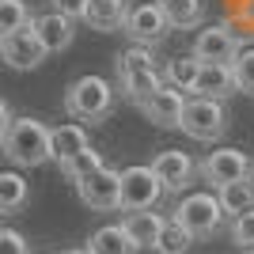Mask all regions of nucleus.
I'll use <instances>...</instances> for the list:
<instances>
[{
  "mask_svg": "<svg viewBox=\"0 0 254 254\" xmlns=\"http://www.w3.org/2000/svg\"><path fill=\"white\" fill-rule=\"evenodd\" d=\"M140 243L129 235L126 224H103L87 239V254H137Z\"/></svg>",
  "mask_w": 254,
  "mask_h": 254,
  "instance_id": "obj_16",
  "label": "nucleus"
},
{
  "mask_svg": "<svg viewBox=\"0 0 254 254\" xmlns=\"http://www.w3.org/2000/svg\"><path fill=\"white\" fill-rule=\"evenodd\" d=\"M27 201H31V182L19 171H4L0 175V209H4V216H15Z\"/></svg>",
  "mask_w": 254,
  "mask_h": 254,
  "instance_id": "obj_19",
  "label": "nucleus"
},
{
  "mask_svg": "<svg viewBox=\"0 0 254 254\" xmlns=\"http://www.w3.org/2000/svg\"><path fill=\"white\" fill-rule=\"evenodd\" d=\"M193 95L201 99H228L235 95V72L228 61H205L201 72H197V84H193Z\"/></svg>",
  "mask_w": 254,
  "mask_h": 254,
  "instance_id": "obj_14",
  "label": "nucleus"
},
{
  "mask_svg": "<svg viewBox=\"0 0 254 254\" xmlns=\"http://www.w3.org/2000/svg\"><path fill=\"white\" fill-rule=\"evenodd\" d=\"M167 31H175V27H171V19H167V11H163L159 0H144V4H137V8H129L126 34L133 38V42L156 46V42L167 38Z\"/></svg>",
  "mask_w": 254,
  "mask_h": 254,
  "instance_id": "obj_8",
  "label": "nucleus"
},
{
  "mask_svg": "<svg viewBox=\"0 0 254 254\" xmlns=\"http://www.w3.org/2000/svg\"><path fill=\"white\" fill-rule=\"evenodd\" d=\"M156 68V57H152V46H140L133 42L129 50H122L114 57V72L126 76V72H152Z\"/></svg>",
  "mask_w": 254,
  "mask_h": 254,
  "instance_id": "obj_24",
  "label": "nucleus"
},
{
  "mask_svg": "<svg viewBox=\"0 0 254 254\" xmlns=\"http://www.w3.org/2000/svg\"><path fill=\"white\" fill-rule=\"evenodd\" d=\"M0 254H31V243L23 239V232L4 228V232H0Z\"/></svg>",
  "mask_w": 254,
  "mask_h": 254,
  "instance_id": "obj_30",
  "label": "nucleus"
},
{
  "mask_svg": "<svg viewBox=\"0 0 254 254\" xmlns=\"http://www.w3.org/2000/svg\"><path fill=\"white\" fill-rule=\"evenodd\" d=\"M228 129V110H224V99H201L193 95L186 103V114H182V133L190 140H201V144H212V140L224 137Z\"/></svg>",
  "mask_w": 254,
  "mask_h": 254,
  "instance_id": "obj_4",
  "label": "nucleus"
},
{
  "mask_svg": "<svg viewBox=\"0 0 254 254\" xmlns=\"http://www.w3.org/2000/svg\"><path fill=\"white\" fill-rule=\"evenodd\" d=\"M53 254H87V247H84V251H53Z\"/></svg>",
  "mask_w": 254,
  "mask_h": 254,
  "instance_id": "obj_33",
  "label": "nucleus"
},
{
  "mask_svg": "<svg viewBox=\"0 0 254 254\" xmlns=\"http://www.w3.org/2000/svg\"><path fill=\"white\" fill-rule=\"evenodd\" d=\"M34 31H38V38H42V46L50 53H61V50H68L72 38H76V19L64 15V11H46V15L34 19Z\"/></svg>",
  "mask_w": 254,
  "mask_h": 254,
  "instance_id": "obj_13",
  "label": "nucleus"
},
{
  "mask_svg": "<svg viewBox=\"0 0 254 254\" xmlns=\"http://www.w3.org/2000/svg\"><path fill=\"white\" fill-rule=\"evenodd\" d=\"M239 15H243V23H254V0H243V4H239Z\"/></svg>",
  "mask_w": 254,
  "mask_h": 254,
  "instance_id": "obj_32",
  "label": "nucleus"
},
{
  "mask_svg": "<svg viewBox=\"0 0 254 254\" xmlns=\"http://www.w3.org/2000/svg\"><path fill=\"white\" fill-rule=\"evenodd\" d=\"M201 64L205 61H201V57H193V53H186V57H171L167 68H163V80H167L171 87H179V91H193Z\"/></svg>",
  "mask_w": 254,
  "mask_h": 254,
  "instance_id": "obj_22",
  "label": "nucleus"
},
{
  "mask_svg": "<svg viewBox=\"0 0 254 254\" xmlns=\"http://www.w3.org/2000/svg\"><path fill=\"white\" fill-rule=\"evenodd\" d=\"M239 254H254V247H247V251H239Z\"/></svg>",
  "mask_w": 254,
  "mask_h": 254,
  "instance_id": "obj_34",
  "label": "nucleus"
},
{
  "mask_svg": "<svg viewBox=\"0 0 254 254\" xmlns=\"http://www.w3.org/2000/svg\"><path fill=\"white\" fill-rule=\"evenodd\" d=\"M129 228V235L140 243V251L148 247V251H156V243H159V232H163V224H167V216H159L156 209H148V212H129L126 220H122Z\"/></svg>",
  "mask_w": 254,
  "mask_h": 254,
  "instance_id": "obj_18",
  "label": "nucleus"
},
{
  "mask_svg": "<svg viewBox=\"0 0 254 254\" xmlns=\"http://www.w3.org/2000/svg\"><path fill=\"white\" fill-rule=\"evenodd\" d=\"M197 167H201V179L209 182L212 190H224V186L243 182V179H251V175H254L251 156L239 152V148H216V152H209Z\"/></svg>",
  "mask_w": 254,
  "mask_h": 254,
  "instance_id": "obj_6",
  "label": "nucleus"
},
{
  "mask_svg": "<svg viewBox=\"0 0 254 254\" xmlns=\"http://www.w3.org/2000/svg\"><path fill=\"white\" fill-rule=\"evenodd\" d=\"M91 148V140H87L84 126H72V122H64V126H53V163L61 167V163H68L72 156H80V152Z\"/></svg>",
  "mask_w": 254,
  "mask_h": 254,
  "instance_id": "obj_17",
  "label": "nucleus"
},
{
  "mask_svg": "<svg viewBox=\"0 0 254 254\" xmlns=\"http://www.w3.org/2000/svg\"><path fill=\"white\" fill-rule=\"evenodd\" d=\"M163 182L159 175L152 171V163H137V167H126L122 171V209L126 212H148L163 201Z\"/></svg>",
  "mask_w": 254,
  "mask_h": 254,
  "instance_id": "obj_5",
  "label": "nucleus"
},
{
  "mask_svg": "<svg viewBox=\"0 0 254 254\" xmlns=\"http://www.w3.org/2000/svg\"><path fill=\"white\" fill-rule=\"evenodd\" d=\"M91 0H50L53 11H64V15H72V19H84V11Z\"/></svg>",
  "mask_w": 254,
  "mask_h": 254,
  "instance_id": "obj_31",
  "label": "nucleus"
},
{
  "mask_svg": "<svg viewBox=\"0 0 254 254\" xmlns=\"http://www.w3.org/2000/svg\"><path fill=\"white\" fill-rule=\"evenodd\" d=\"M175 31H193L205 23V0H159Z\"/></svg>",
  "mask_w": 254,
  "mask_h": 254,
  "instance_id": "obj_21",
  "label": "nucleus"
},
{
  "mask_svg": "<svg viewBox=\"0 0 254 254\" xmlns=\"http://www.w3.org/2000/svg\"><path fill=\"white\" fill-rule=\"evenodd\" d=\"M76 193H80V201H84L87 209H95V212L122 209V171L103 163L99 171H91L87 179L76 182Z\"/></svg>",
  "mask_w": 254,
  "mask_h": 254,
  "instance_id": "obj_7",
  "label": "nucleus"
},
{
  "mask_svg": "<svg viewBox=\"0 0 254 254\" xmlns=\"http://www.w3.org/2000/svg\"><path fill=\"white\" fill-rule=\"evenodd\" d=\"M251 179H254V175H251Z\"/></svg>",
  "mask_w": 254,
  "mask_h": 254,
  "instance_id": "obj_35",
  "label": "nucleus"
},
{
  "mask_svg": "<svg viewBox=\"0 0 254 254\" xmlns=\"http://www.w3.org/2000/svg\"><path fill=\"white\" fill-rule=\"evenodd\" d=\"M216 197H220L224 212L228 216H243V212L254 209V179H243V182H232V186H224V190H216Z\"/></svg>",
  "mask_w": 254,
  "mask_h": 254,
  "instance_id": "obj_23",
  "label": "nucleus"
},
{
  "mask_svg": "<svg viewBox=\"0 0 254 254\" xmlns=\"http://www.w3.org/2000/svg\"><path fill=\"white\" fill-rule=\"evenodd\" d=\"M239 38H235L232 27H224V23H216V27H205L197 38H193V57H201V61H228L232 64L235 57H239Z\"/></svg>",
  "mask_w": 254,
  "mask_h": 254,
  "instance_id": "obj_12",
  "label": "nucleus"
},
{
  "mask_svg": "<svg viewBox=\"0 0 254 254\" xmlns=\"http://www.w3.org/2000/svg\"><path fill=\"white\" fill-rule=\"evenodd\" d=\"M163 84H167V80H163L156 68H152V72H126V76H118V91H122L129 103H137V106L144 103L152 91H159Z\"/></svg>",
  "mask_w": 254,
  "mask_h": 254,
  "instance_id": "obj_20",
  "label": "nucleus"
},
{
  "mask_svg": "<svg viewBox=\"0 0 254 254\" xmlns=\"http://www.w3.org/2000/svg\"><path fill=\"white\" fill-rule=\"evenodd\" d=\"M126 19H129V4L126 0H91L84 11V23L99 34H114V31H126Z\"/></svg>",
  "mask_w": 254,
  "mask_h": 254,
  "instance_id": "obj_15",
  "label": "nucleus"
},
{
  "mask_svg": "<svg viewBox=\"0 0 254 254\" xmlns=\"http://www.w3.org/2000/svg\"><path fill=\"white\" fill-rule=\"evenodd\" d=\"M114 103H118V87L103 76H80L64 91V110L80 122H91V126L114 114Z\"/></svg>",
  "mask_w": 254,
  "mask_h": 254,
  "instance_id": "obj_2",
  "label": "nucleus"
},
{
  "mask_svg": "<svg viewBox=\"0 0 254 254\" xmlns=\"http://www.w3.org/2000/svg\"><path fill=\"white\" fill-rule=\"evenodd\" d=\"M4 156L15 163V167H42L46 159H53V129L42 126L38 118H15L4 133Z\"/></svg>",
  "mask_w": 254,
  "mask_h": 254,
  "instance_id": "obj_1",
  "label": "nucleus"
},
{
  "mask_svg": "<svg viewBox=\"0 0 254 254\" xmlns=\"http://www.w3.org/2000/svg\"><path fill=\"white\" fill-rule=\"evenodd\" d=\"M193 247V235L182 228L175 216H167L163 232H159V243H156V254H186Z\"/></svg>",
  "mask_w": 254,
  "mask_h": 254,
  "instance_id": "obj_25",
  "label": "nucleus"
},
{
  "mask_svg": "<svg viewBox=\"0 0 254 254\" xmlns=\"http://www.w3.org/2000/svg\"><path fill=\"white\" fill-rule=\"evenodd\" d=\"M186 91H179V87L163 84L159 91H152L144 103H140V114L148 118L152 126L159 129H182V114H186Z\"/></svg>",
  "mask_w": 254,
  "mask_h": 254,
  "instance_id": "obj_9",
  "label": "nucleus"
},
{
  "mask_svg": "<svg viewBox=\"0 0 254 254\" xmlns=\"http://www.w3.org/2000/svg\"><path fill=\"white\" fill-rule=\"evenodd\" d=\"M224 205L220 197H212V193H186L179 205H175V220L193 235V239H209L224 228Z\"/></svg>",
  "mask_w": 254,
  "mask_h": 254,
  "instance_id": "obj_3",
  "label": "nucleus"
},
{
  "mask_svg": "<svg viewBox=\"0 0 254 254\" xmlns=\"http://www.w3.org/2000/svg\"><path fill=\"white\" fill-rule=\"evenodd\" d=\"M152 171L159 175V182H163L167 193H182V190L193 186V175L201 167H197L182 148H167V152H159V156L152 159Z\"/></svg>",
  "mask_w": 254,
  "mask_h": 254,
  "instance_id": "obj_11",
  "label": "nucleus"
},
{
  "mask_svg": "<svg viewBox=\"0 0 254 254\" xmlns=\"http://www.w3.org/2000/svg\"><path fill=\"white\" fill-rule=\"evenodd\" d=\"M232 72H235V91L254 95V50H239V57L232 61Z\"/></svg>",
  "mask_w": 254,
  "mask_h": 254,
  "instance_id": "obj_28",
  "label": "nucleus"
},
{
  "mask_svg": "<svg viewBox=\"0 0 254 254\" xmlns=\"http://www.w3.org/2000/svg\"><path fill=\"white\" fill-rule=\"evenodd\" d=\"M228 235H232V243L239 247V251L254 247V209L243 212V216H235V220L228 224Z\"/></svg>",
  "mask_w": 254,
  "mask_h": 254,
  "instance_id": "obj_29",
  "label": "nucleus"
},
{
  "mask_svg": "<svg viewBox=\"0 0 254 254\" xmlns=\"http://www.w3.org/2000/svg\"><path fill=\"white\" fill-rule=\"evenodd\" d=\"M31 23H34V15L23 0H0V38L23 31V27H31Z\"/></svg>",
  "mask_w": 254,
  "mask_h": 254,
  "instance_id": "obj_26",
  "label": "nucleus"
},
{
  "mask_svg": "<svg viewBox=\"0 0 254 254\" xmlns=\"http://www.w3.org/2000/svg\"><path fill=\"white\" fill-rule=\"evenodd\" d=\"M103 167V156H99L95 148H87V152H80V156H72L68 163H61V175L68 182H80V179H87L91 171H99Z\"/></svg>",
  "mask_w": 254,
  "mask_h": 254,
  "instance_id": "obj_27",
  "label": "nucleus"
},
{
  "mask_svg": "<svg viewBox=\"0 0 254 254\" xmlns=\"http://www.w3.org/2000/svg\"><path fill=\"white\" fill-rule=\"evenodd\" d=\"M0 53H4V61H8L11 68L27 72V68H38L50 50L42 46V38H38V31H34V23H31V27H23V31H15V34H4V38H0Z\"/></svg>",
  "mask_w": 254,
  "mask_h": 254,
  "instance_id": "obj_10",
  "label": "nucleus"
}]
</instances>
